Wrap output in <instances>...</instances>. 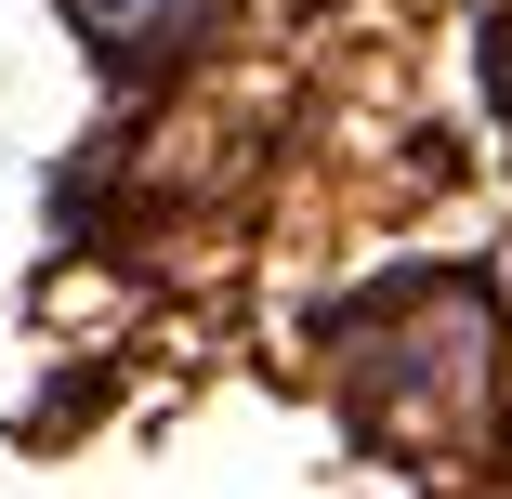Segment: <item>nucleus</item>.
<instances>
[{
    "mask_svg": "<svg viewBox=\"0 0 512 499\" xmlns=\"http://www.w3.org/2000/svg\"><path fill=\"white\" fill-rule=\"evenodd\" d=\"M79 14H92V40H106V53H171L211 0H79Z\"/></svg>",
    "mask_w": 512,
    "mask_h": 499,
    "instance_id": "nucleus-1",
    "label": "nucleus"
},
{
    "mask_svg": "<svg viewBox=\"0 0 512 499\" xmlns=\"http://www.w3.org/2000/svg\"><path fill=\"white\" fill-rule=\"evenodd\" d=\"M499 66H512V40H499Z\"/></svg>",
    "mask_w": 512,
    "mask_h": 499,
    "instance_id": "nucleus-2",
    "label": "nucleus"
}]
</instances>
